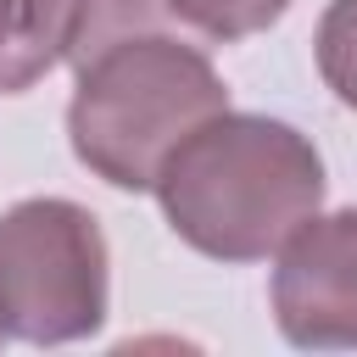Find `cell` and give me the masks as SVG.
<instances>
[{
    "mask_svg": "<svg viewBox=\"0 0 357 357\" xmlns=\"http://www.w3.org/2000/svg\"><path fill=\"white\" fill-rule=\"evenodd\" d=\"M67 139L73 156L112 190H151L162 162L218 112H229V89L201 45L178 28L123 33L84 61H73Z\"/></svg>",
    "mask_w": 357,
    "mask_h": 357,
    "instance_id": "2",
    "label": "cell"
},
{
    "mask_svg": "<svg viewBox=\"0 0 357 357\" xmlns=\"http://www.w3.org/2000/svg\"><path fill=\"white\" fill-rule=\"evenodd\" d=\"M312 56H318V78L324 89L357 112V0H329L312 33Z\"/></svg>",
    "mask_w": 357,
    "mask_h": 357,
    "instance_id": "6",
    "label": "cell"
},
{
    "mask_svg": "<svg viewBox=\"0 0 357 357\" xmlns=\"http://www.w3.org/2000/svg\"><path fill=\"white\" fill-rule=\"evenodd\" d=\"M167 229L212 262H262L324 212L318 145L262 112L206 117L151 184Z\"/></svg>",
    "mask_w": 357,
    "mask_h": 357,
    "instance_id": "1",
    "label": "cell"
},
{
    "mask_svg": "<svg viewBox=\"0 0 357 357\" xmlns=\"http://www.w3.org/2000/svg\"><path fill=\"white\" fill-rule=\"evenodd\" d=\"M6 340H11V335H6V329H0V346H6Z\"/></svg>",
    "mask_w": 357,
    "mask_h": 357,
    "instance_id": "8",
    "label": "cell"
},
{
    "mask_svg": "<svg viewBox=\"0 0 357 357\" xmlns=\"http://www.w3.org/2000/svg\"><path fill=\"white\" fill-rule=\"evenodd\" d=\"M112 251L100 218L67 195H28L0 212V329L28 346L100 335Z\"/></svg>",
    "mask_w": 357,
    "mask_h": 357,
    "instance_id": "3",
    "label": "cell"
},
{
    "mask_svg": "<svg viewBox=\"0 0 357 357\" xmlns=\"http://www.w3.org/2000/svg\"><path fill=\"white\" fill-rule=\"evenodd\" d=\"M78 0H0V95L33 89L67 61Z\"/></svg>",
    "mask_w": 357,
    "mask_h": 357,
    "instance_id": "5",
    "label": "cell"
},
{
    "mask_svg": "<svg viewBox=\"0 0 357 357\" xmlns=\"http://www.w3.org/2000/svg\"><path fill=\"white\" fill-rule=\"evenodd\" d=\"M167 6L184 28H195L201 39H218V45L268 33L290 11V0H167Z\"/></svg>",
    "mask_w": 357,
    "mask_h": 357,
    "instance_id": "7",
    "label": "cell"
},
{
    "mask_svg": "<svg viewBox=\"0 0 357 357\" xmlns=\"http://www.w3.org/2000/svg\"><path fill=\"white\" fill-rule=\"evenodd\" d=\"M273 324L301 351H357V206L312 212L273 262Z\"/></svg>",
    "mask_w": 357,
    "mask_h": 357,
    "instance_id": "4",
    "label": "cell"
}]
</instances>
